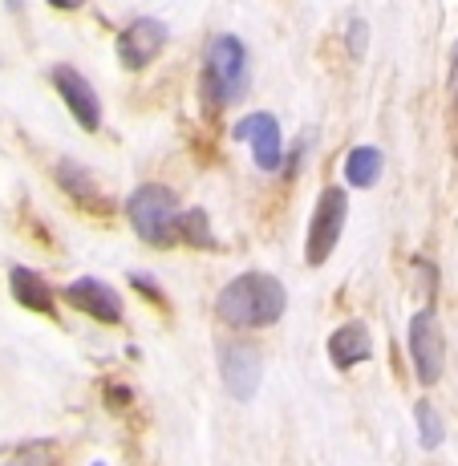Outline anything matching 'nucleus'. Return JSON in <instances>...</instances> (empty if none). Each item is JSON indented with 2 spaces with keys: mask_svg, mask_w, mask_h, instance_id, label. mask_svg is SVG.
Wrapping results in <instances>:
<instances>
[{
  "mask_svg": "<svg viewBox=\"0 0 458 466\" xmlns=\"http://www.w3.org/2000/svg\"><path fill=\"white\" fill-rule=\"evenodd\" d=\"M284 309H289V292L268 272L236 276L215 297V317L231 329H272L284 317Z\"/></svg>",
  "mask_w": 458,
  "mask_h": 466,
  "instance_id": "obj_1",
  "label": "nucleus"
},
{
  "mask_svg": "<svg viewBox=\"0 0 458 466\" xmlns=\"http://www.w3.org/2000/svg\"><path fill=\"white\" fill-rule=\"evenodd\" d=\"M251 86V61H248V45L231 33H219L208 45V57H203V94L215 110H228Z\"/></svg>",
  "mask_w": 458,
  "mask_h": 466,
  "instance_id": "obj_2",
  "label": "nucleus"
},
{
  "mask_svg": "<svg viewBox=\"0 0 458 466\" xmlns=\"http://www.w3.org/2000/svg\"><path fill=\"white\" fill-rule=\"evenodd\" d=\"M126 215H130V228L155 248H170L183 239V231H178L183 228V211H178L175 191L163 183H142L138 191H130Z\"/></svg>",
  "mask_w": 458,
  "mask_h": 466,
  "instance_id": "obj_3",
  "label": "nucleus"
},
{
  "mask_svg": "<svg viewBox=\"0 0 458 466\" xmlns=\"http://www.w3.org/2000/svg\"><path fill=\"white\" fill-rule=\"evenodd\" d=\"M345 219H349V195L341 187H325L317 199V211H312V223H309V244H304L309 268H321L333 256L341 231H345Z\"/></svg>",
  "mask_w": 458,
  "mask_h": 466,
  "instance_id": "obj_4",
  "label": "nucleus"
},
{
  "mask_svg": "<svg viewBox=\"0 0 458 466\" xmlns=\"http://www.w3.org/2000/svg\"><path fill=\"white\" fill-rule=\"evenodd\" d=\"M410 361H414V373L422 385H438L446 370V337L443 325H438V312L418 309L414 320H410Z\"/></svg>",
  "mask_w": 458,
  "mask_h": 466,
  "instance_id": "obj_5",
  "label": "nucleus"
},
{
  "mask_svg": "<svg viewBox=\"0 0 458 466\" xmlns=\"http://www.w3.org/2000/svg\"><path fill=\"white\" fill-rule=\"evenodd\" d=\"M219 378L223 390L236 401H251L260 393V378H264V357L251 340H223L219 345Z\"/></svg>",
  "mask_w": 458,
  "mask_h": 466,
  "instance_id": "obj_6",
  "label": "nucleus"
},
{
  "mask_svg": "<svg viewBox=\"0 0 458 466\" xmlns=\"http://www.w3.org/2000/svg\"><path fill=\"white\" fill-rule=\"evenodd\" d=\"M167 25L158 21V16H138V21H130L126 29L118 33V61H122V69H130V74H138V69H147L150 61L163 53V45H167Z\"/></svg>",
  "mask_w": 458,
  "mask_h": 466,
  "instance_id": "obj_7",
  "label": "nucleus"
},
{
  "mask_svg": "<svg viewBox=\"0 0 458 466\" xmlns=\"http://www.w3.org/2000/svg\"><path fill=\"white\" fill-rule=\"evenodd\" d=\"M53 89L61 94V102L69 106V114L77 118L82 130H97L102 127V102H97V89L86 82L82 69L74 66H53Z\"/></svg>",
  "mask_w": 458,
  "mask_h": 466,
  "instance_id": "obj_8",
  "label": "nucleus"
},
{
  "mask_svg": "<svg viewBox=\"0 0 458 466\" xmlns=\"http://www.w3.org/2000/svg\"><path fill=\"white\" fill-rule=\"evenodd\" d=\"M66 304H74L77 312H86L89 320H102V325H122V297L97 276H82L66 289Z\"/></svg>",
  "mask_w": 458,
  "mask_h": 466,
  "instance_id": "obj_9",
  "label": "nucleus"
},
{
  "mask_svg": "<svg viewBox=\"0 0 458 466\" xmlns=\"http://www.w3.org/2000/svg\"><path fill=\"white\" fill-rule=\"evenodd\" d=\"M231 134H236L239 142H251V158H256L260 170L284 167V134L272 114H251V118H244Z\"/></svg>",
  "mask_w": 458,
  "mask_h": 466,
  "instance_id": "obj_10",
  "label": "nucleus"
},
{
  "mask_svg": "<svg viewBox=\"0 0 458 466\" xmlns=\"http://www.w3.org/2000/svg\"><path fill=\"white\" fill-rule=\"evenodd\" d=\"M329 361L337 365V370H357L361 361H370L373 357V337L370 329L361 325V320H345L341 329L329 333Z\"/></svg>",
  "mask_w": 458,
  "mask_h": 466,
  "instance_id": "obj_11",
  "label": "nucleus"
},
{
  "mask_svg": "<svg viewBox=\"0 0 458 466\" xmlns=\"http://www.w3.org/2000/svg\"><path fill=\"white\" fill-rule=\"evenodd\" d=\"M8 289H13V297L21 309L45 312V317L57 312V297H53L49 280H45L41 272H33V268H13V272H8Z\"/></svg>",
  "mask_w": 458,
  "mask_h": 466,
  "instance_id": "obj_12",
  "label": "nucleus"
},
{
  "mask_svg": "<svg viewBox=\"0 0 458 466\" xmlns=\"http://www.w3.org/2000/svg\"><path fill=\"white\" fill-rule=\"evenodd\" d=\"M382 167H385V158L377 147H353L345 158V183L357 187V191H370L377 178H382Z\"/></svg>",
  "mask_w": 458,
  "mask_h": 466,
  "instance_id": "obj_13",
  "label": "nucleus"
},
{
  "mask_svg": "<svg viewBox=\"0 0 458 466\" xmlns=\"http://www.w3.org/2000/svg\"><path fill=\"white\" fill-rule=\"evenodd\" d=\"M57 183H61V191H69L74 199H82V203H102L94 170H86L82 163H74V158H61V163H57Z\"/></svg>",
  "mask_w": 458,
  "mask_h": 466,
  "instance_id": "obj_14",
  "label": "nucleus"
},
{
  "mask_svg": "<svg viewBox=\"0 0 458 466\" xmlns=\"http://www.w3.org/2000/svg\"><path fill=\"white\" fill-rule=\"evenodd\" d=\"M414 426H418V442L426 446V451H438V446L446 442V426L430 401H418L414 406Z\"/></svg>",
  "mask_w": 458,
  "mask_h": 466,
  "instance_id": "obj_15",
  "label": "nucleus"
},
{
  "mask_svg": "<svg viewBox=\"0 0 458 466\" xmlns=\"http://www.w3.org/2000/svg\"><path fill=\"white\" fill-rule=\"evenodd\" d=\"M183 239L187 244H195V248H208V252H219V244H215V236H211V223H208V211H183Z\"/></svg>",
  "mask_w": 458,
  "mask_h": 466,
  "instance_id": "obj_16",
  "label": "nucleus"
},
{
  "mask_svg": "<svg viewBox=\"0 0 458 466\" xmlns=\"http://www.w3.org/2000/svg\"><path fill=\"white\" fill-rule=\"evenodd\" d=\"M5 466H57V459H53V451L45 442H25Z\"/></svg>",
  "mask_w": 458,
  "mask_h": 466,
  "instance_id": "obj_17",
  "label": "nucleus"
},
{
  "mask_svg": "<svg viewBox=\"0 0 458 466\" xmlns=\"http://www.w3.org/2000/svg\"><path fill=\"white\" fill-rule=\"evenodd\" d=\"M345 41H349V53H353V57H365V49H370V25H365L361 16H353Z\"/></svg>",
  "mask_w": 458,
  "mask_h": 466,
  "instance_id": "obj_18",
  "label": "nucleus"
},
{
  "mask_svg": "<svg viewBox=\"0 0 458 466\" xmlns=\"http://www.w3.org/2000/svg\"><path fill=\"white\" fill-rule=\"evenodd\" d=\"M130 284H134V289H138V292H147V297H150V300H158V304H163V300H167V297H163V292H158V289H155V284H150V276H147V272H134V276H130Z\"/></svg>",
  "mask_w": 458,
  "mask_h": 466,
  "instance_id": "obj_19",
  "label": "nucleus"
},
{
  "mask_svg": "<svg viewBox=\"0 0 458 466\" xmlns=\"http://www.w3.org/2000/svg\"><path fill=\"white\" fill-rule=\"evenodd\" d=\"M53 8H61V13H77V8L86 5V0H49Z\"/></svg>",
  "mask_w": 458,
  "mask_h": 466,
  "instance_id": "obj_20",
  "label": "nucleus"
},
{
  "mask_svg": "<svg viewBox=\"0 0 458 466\" xmlns=\"http://www.w3.org/2000/svg\"><path fill=\"white\" fill-rule=\"evenodd\" d=\"M126 398H130V393H126V390H110V406H122Z\"/></svg>",
  "mask_w": 458,
  "mask_h": 466,
  "instance_id": "obj_21",
  "label": "nucleus"
},
{
  "mask_svg": "<svg viewBox=\"0 0 458 466\" xmlns=\"http://www.w3.org/2000/svg\"><path fill=\"white\" fill-rule=\"evenodd\" d=\"M5 5L13 8V13H21V8H25V0H5Z\"/></svg>",
  "mask_w": 458,
  "mask_h": 466,
  "instance_id": "obj_22",
  "label": "nucleus"
},
{
  "mask_svg": "<svg viewBox=\"0 0 458 466\" xmlns=\"http://www.w3.org/2000/svg\"><path fill=\"white\" fill-rule=\"evenodd\" d=\"M94 466H102V462H94Z\"/></svg>",
  "mask_w": 458,
  "mask_h": 466,
  "instance_id": "obj_23",
  "label": "nucleus"
}]
</instances>
